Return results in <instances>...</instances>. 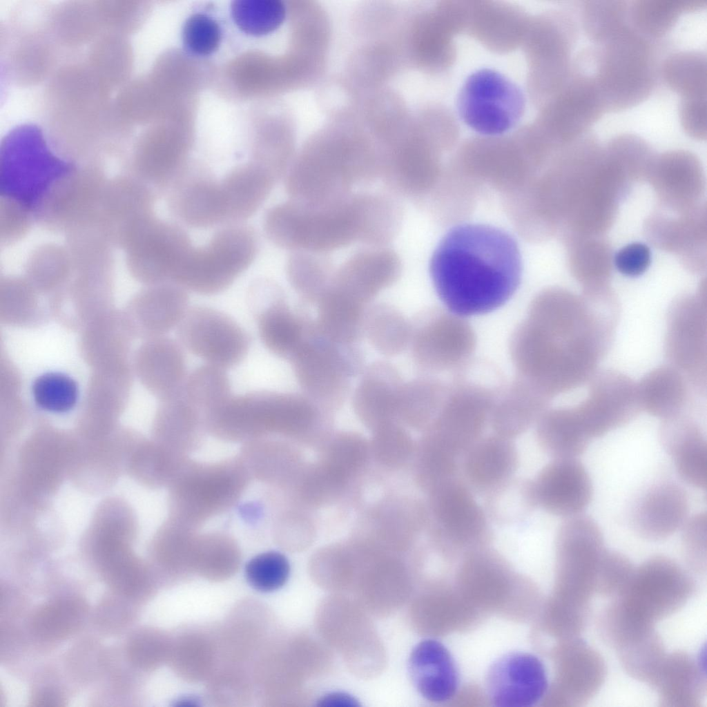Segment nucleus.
I'll use <instances>...</instances> for the list:
<instances>
[{
	"label": "nucleus",
	"instance_id": "28",
	"mask_svg": "<svg viewBox=\"0 0 707 707\" xmlns=\"http://www.w3.org/2000/svg\"><path fill=\"white\" fill-rule=\"evenodd\" d=\"M549 397L524 378L516 376L503 382L492 403L489 426L492 432L516 439L534 427L548 409Z\"/></svg>",
	"mask_w": 707,
	"mask_h": 707
},
{
	"label": "nucleus",
	"instance_id": "4",
	"mask_svg": "<svg viewBox=\"0 0 707 707\" xmlns=\"http://www.w3.org/2000/svg\"><path fill=\"white\" fill-rule=\"evenodd\" d=\"M454 376L441 408L423 429L417 449L416 472L430 483L459 473L461 458L489 426L494 398L503 382L472 374L469 365Z\"/></svg>",
	"mask_w": 707,
	"mask_h": 707
},
{
	"label": "nucleus",
	"instance_id": "46",
	"mask_svg": "<svg viewBox=\"0 0 707 707\" xmlns=\"http://www.w3.org/2000/svg\"><path fill=\"white\" fill-rule=\"evenodd\" d=\"M32 392L40 408L54 413L72 409L79 395L75 380L61 372H47L38 376L32 384Z\"/></svg>",
	"mask_w": 707,
	"mask_h": 707
},
{
	"label": "nucleus",
	"instance_id": "33",
	"mask_svg": "<svg viewBox=\"0 0 707 707\" xmlns=\"http://www.w3.org/2000/svg\"><path fill=\"white\" fill-rule=\"evenodd\" d=\"M534 427L537 445L552 458H578L592 440L570 409H548Z\"/></svg>",
	"mask_w": 707,
	"mask_h": 707
},
{
	"label": "nucleus",
	"instance_id": "34",
	"mask_svg": "<svg viewBox=\"0 0 707 707\" xmlns=\"http://www.w3.org/2000/svg\"><path fill=\"white\" fill-rule=\"evenodd\" d=\"M317 330L327 338L347 345H356L363 336L367 307L328 287L316 304Z\"/></svg>",
	"mask_w": 707,
	"mask_h": 707
},
{
	"label": "nucleus",
	"instance_id": "10",
	"mask_svg": "<svg viewBox=\"0 0 707 707\" xmlns=\"http://www.w3.org/2000/svg\"><path fill=\"white\" fill-rule=\"evenodd\" d=\"M257 246L251 226L226 225L205 246L191 248L172 282L202 295L222 292L251 264Z\"/></svg>",
	"mask_w": 707,
	"mask_h": 707
},
{
	"label": "nucleus",
	"instance_id": "45",
	"mask_svg": "<svg viewBox=\"0 0 707 707\" xmlns=\"http://www.w3.org/2000/svg\"><path fill=\"white\" fill-rule=\"evenodd\" d=\"M232 18L244 33L262 36L278 29L286 18L280 0H235L231 4Z\"/></svg>",
	"mask_w": 707,
	"mask_h": 707
},
{
	"label": "nucleus",
	"instance_id": "40",
	"mask_svg": "<svg viewBox=\"0 0 707 707\" xmlns=\"http://www.w3.org/2000/svg\"><path fill=\"white\" fill-rule=\"evenodd\" d=\"M334 271L326 254L305 251H292L286 265L287 280L303 304H317Z\"/></svg>",
	"mask_w": 707,
	"mask_h": 707
},
{
	"label": "nucleus",
	"instance_id": "14",
	"mask_svg": "<svg viewBox=\"0 0 707 707\" xmlns=\"http://www.w3.org/2000/svg\"><path fill=\"white\" fill-rule=\"evenodd\" d=\"M429 536L442 544L476 545L494 536L492 525L460 473L427 491Z\"/></svg>",
	"mask_w": 707,
	"mask_h": 707
},
{
	"label": "nucleus",
	"instance_id": "36",
	"mask_svg": "<svg viewBox=\"0 0 707 707\" xmlns=\"http://www.w3.org/2000/svg\"><path fill=\"white\" fill-rule=\"evenodd\" d=\"M363 336L380 354L398 356L409 347L411 322L389 304L372 303L365 313Z\"/></svg>",
	"mask_w": 707,
	"mask_h": 707
},
{
	"label": "nucleus",
	"instance_id": "31",
	"mask_svg": "<svg viewBox=\"0 0 707 707\" xmlns=\"http://www.w3.org/2000/svg\"><path fill=\"white\" fill-rule=\"evenodd\" d=\"M659 441L680 478L693 487L706 490L707 442L700 429L689 420L669 418L661 427Z\"/></svg>",
	"mask_w": 707,
	"mask_h": 707
},
{
	"label": "nucleus",
	"instance_id": "6",
	"mask_svg": "<svg viewBox=\"0 0 707 707\" xmlns=\"http://www.w3.org/2000/svg\"><path fill=\"white\" fill-rule=\"evenodd\" d=\"M659 70L652 41L631 25L597 46L592 75L606 113L625 110L647 99Z\"/></svg>",
	"mask_w": 707,
	"mask_h": 707
},
{
	"label": "nucleus",
	"instance_id": "17",
	"mask_svg": "<svg viewBox=\"0 0 707 707\" xmlns=\"http://www.w3.org/2000/svg\"><path fill=\"white\" fill-rule=\"evenodd\" d=\"M246 302L264 347L278 358L289 360L308 336L314 320L288 303L281 287L268 278L249 286Z\"/></svg>",
	"mask_w": 707,
	"mask_h": 707
},
{
	"label": "nucleus",
	"instance_id": "2",
	"mask_svg": "<svg viewBox=\"0 0 707 707\" xmlns=\"http://www.w3.org/2000/svg\"><path fill=\"white\" fill-rule=\"evenodd\" d=\"M387 226V210L376 192H356L321 206L289 200L269 209L263 219L264 233L275 245L325 254L357 242L378 246Z\"/></svg>",
	"mask_w": 707,
	"mask_h": 707
},
{
	"label": "nucleus",
	"instance_id": "39",
	"mask_svg": "<svg viewBox=\"0 0 707 707\" xmlns=\"http://www.w3.org/2000/svg\"><path fill=\"white\" fill-rule=\"evenodd\" d=\"M159 418L171 448L182 454L197 446L206 429L202 414L186 398L183 389L164 398Z\"/></svg>",
	"mask_w": 707,
	"mask_h": 707
},
{
	"label": "nucleus",
	"instance_id": "7",
	"mask_svg": "<svg viewBox=\"0 0 707 707\" xmlns=\"http://www.w3.org/2000/svg\"><path fill=\"white\" fill-rule=\"evenodd\" d=\"M75 164L60 156L35 124L12 130L1 148V196L35 209L52 184Z\"/></svg>",
	"mask_w": 707,
	"mask_h": 707
},
{
	"label": "nucleus",
	"instance_id": "16",
	"mask_svg": "<svg viewBox=\"0 0 707 707\" xmlns=\"http://www.w3.org/2000/svg\"><path fill=\"white\" fill-rule=\"evenodd\" d=\"M177 336L189 352L224 369L239 365L251 344L250 336L234 319L204 305L188 309L177 327Z\"/></svg>",
	"mask_w": 707,
	"mask_h": 707
},
{
	"label": "nucleus",
	"instance_id": "48",
	"mask_svg": "<svg viewBox=\"0 0 707 707\" xmlns=\"http://www.w3.org/2000/svg\"><path fill=\"white\" fill-rule=\"evenodd\" d=\"M222 29L211 16L195 12L184 21L182 41L184 50L196 57H206L215 52L222 41Z\"/></svg>",
	"mask_w": 707,
	"mask_h": 707
},
{
	"label": "nucleus",
	"instance_id": "19",
	"mask_svg": "<svg viewBox=\"0 0 707 707\" xmlns=\"http://www.w3.org/2000/svg\"><path fill=\"white\" fill-rule=\"evenodd\" d=\"M605 113L592 74L572 68L569 79L546 108V128L556 139L572 142L588 133Z\"/></svg>",
	"mask_w": 707,
	"mask_h": 707
},
{
	"label": "nucleus",
	"instance_id": "49",
	"mask_svg": "<svg viewBox=\"0 0 707 707\" xmlns=\"http://www.w3.org/2000/svg\"><path fill=\"white\" fill-rule=\"evenodd\" d=\"M0 235L1 244H12L21 239L35 221L33 211L10 197L1 196Z\"/></svg>",
	"mask_w": 707,
	"mask_h": 707
},
{
	"label": "nucleus",
	"instance_id": "44",
	"mask_svg": "<svg viewBox=\"0 0 707 707\" xmlns=\"http://www.w3.org/2000/svg\"><path fill=\"white\" fill-rule=\"evenodd\" d=\"M226 369L206 364L195 367L186 377L183 392L203 418L221 406L231 396Z\"/></svg>",
	"mask_w": 707,
	"mask_h": 707
},
{
	"label": "nucleus",
	"instance_id": "30",
	"mask_svg": "<svg viewBox=\"0 0 707 707\" xmlns=\"http://www.w3.org/2000/svg\"><path fill=\"white\" fill-rule=\"evenodd\" d=\"M409 673L419 694L427 701L443 703L456 695L460 675L447 648L434 639L418 643L409 658Z\"/></svg>",
	"mask_w": 707,
	"mask_h": 707
},
{
	"label": "nucleus",
	"instance_id": "25",
	"mask_svg": "<svg viewBox=\"0 0 707 707\" xmlns=\"http://www.w3.org/2000/svg\"><path fill=\"white\" fill-rule=\"evenodd\" d=\"M156 195L127 173L108 180L97 224L115 246H119L142 220L154 213Z\"/></svg>",
	"mask_w": 707,
	"mask_h": 707
},
{
	"label": "nucleus",
	"instance_id": "51",
	"mask_svg": "<svg viewBox=\"0 0 707 707\" xmlns=\"http://www.w3.org/2000/svg\"><path fill=\"white\" fill-rule=\"evenodd\" d=\"M679 117L681 128L689 137L706 139L707 97L681 98Z\"/></svg>",
	"mask_w": 707,
	"mask_h": 707
},
{
	"label": "nucleus",
	"instance_id": "9",
	"mask_svg": "<svg viewBox=\"0 0 707 707\" xmlns=\"http://www.w3.org/2000/svg\"><path fill=\"white\" fill-rule=\"evenodd\" d=\"M249 476L241 458L212 464L188 461L171 483V519L195 529L231 507Z\"/></svg>",
	"mask_w": 707,
	"mask_h": 707
},
{
	"label": "nucleus",
	"instance_id": "5",
	"mask_svg": "<svg viewBox=\"0 0 707 707\" xmlns=\"http://www.w3.org/2000/svg\"><path fill=\"white\" fill-rule=\"evenodd\" d=\"M320 407L303 393L257 391L231 396L208 414L207 430L229 440L295 435L316 427Z\"/></svg>",
	"mask_w": 707,
	"mask_h": 707
},
{
	"label": "nucleus",
	"instance_id": "47",
	"mask_svg": "<svg viewBox=\"0 0 707 707\" xmlns=\"http://www.w3.org/2000/svg\"><path fill=\"white\" fill-rule=\"evenodd\" d=\"M290 573L287 558L280 552L270 551L256 555L246 564L248 583L260 592H272L282 587Z\"/></svg>",
	"mask_w": 707,
	"mask_h": 707
},
{
	"label": "nucleus",
	"instance_id": "12",
	"mask_svg": "<svg viewBox=\"0 0 707 707\" xmlns=\"http://www.w3.org/2000/svg\"><path fill=\"white\" fill-rule=\"evenodd\" d=\"M108 180L101 163L73 165L53 183L36 206V222L66 235L97 223Z\"/></svg>",
	"mask_w": 707,
	"mask_h": 707
},
{
	"label": "nucleus",
	"instance_id": "20",
	"mask_svg": "<svg viewBox=\"0 0 707 707\" xmlns=\"http://www.w3.org/2000/svg\"><path fill=\"white\" fill-rule=\"evenodd\" d=\"M633 575L635 578L628 585L627 603L622 610L638 623L648 626L646 621L648 623L651 617L667 612L681 599V594L686 595V577L668 557L650 558Z\"/></svg>",
	"mask_w": 707,
	"mask_h": 707
},
{
	"label": "nucleus",
	"instance_id": "21",
	"mask_svg": "<svg viewBox=\"0 0 707 707\" xmlns=\"http://www.w3.org/2000/svg\"><path fill=\"white\" fill-rule=\"evenodd\" d=\"M164 193L171 213L188 226L208 228L224 222L220 181L204 165L186 163Z\"/></svg>",
	"mask_w": 707,
	"mask_h": 707
},
{
	"label": "nucleus",
	"instance_id": "13",
	"mask_svg": "<svg viewBox=\"0 0 707 707\" xmlns=\"http://www.w3.org/2000/svg\"><path fill=\"white\" fill-rule=\"evenodd\" d=\"M476 346L471 325L448 309H429L411 322L409 347L414 365L425 375H454L472 360Z\"/></svg>",
	"mask_w": 707,
	"mask_h": 707
},
{
	"label": "nucleus",
	"instance_id": "24",
	"mask_svg": "<svg viewBox=\"0 0 707 707\" xmlns=\"http://www.w3.org/2000/svg\"><path fill=\"white\" fill-rule=\"evenodd\" d=\"M520 463L515 440L492 432L481 436L466 452L459 473L474 494L483 498L516 476Z\"/></svg>",
	"mask_w": 707,
	"mask_h": 707
},
{
	"label": "nucleus",
	"instance_id": "52",
	"mask_svg": "<svg viewBox=\"0 0 707 707\" xmlns=\"http://www.w3.org/2000/svg\"><path fill=\"white\" fill-rule=\"evenodd\" d=\"M651 255L649 248L642 243H632L623 247L615 255L618 271L628 276H637L648 269Z\"/></svg>",
	"mask_w": 707,
	"mask_h": 707
},
{
	"label": "nucleus",
	"instance_id": "29",
	"mask_svg": "<svg viewBox=\"0 0 707 707\" xmlns=\"http://www.w3.org/2000/svg\"><path fill=\"white\" fill-rule=\"evenodd\" d=\"M352 396L358 416L367 425L379 427L397 418L401 387L404 382L391 362L375 361L365 367Z\"/></svg>",
	"mask_w": 707,
	"mask_h": 707
},
{
	"label": "nucleus",
	"instance_id": "35",
	"mask_svg": "<svg viewBox=\"0 0 707 707\" xmlns=\"http://www.w3.org/2000/svg\"><path fill=\"white\" fill-rule=\"evenodd\" d=\"M483 507L492 525L521 527L538 510L531 478L514 476L483 497Z\"/></svg>",
	"mask_w": 707,
	"mask_h": 707
},
{
	"label": "nucleus",
	"instance_id": "22",
	"mask_svg": "<svg viewBox=\"0 0 707 707\" xmlns=\"http://www.w3.org/2000/svg\"><path fill=\"white\" fill-rule=\"evenodd\" d=\"M531 481L538 510L554 516L582 514L592 498V480L578 458H552Z\"/></svg>",
	"mask_w": 707,
	"mask_h": 707
},
{
	"label": "nucleus",
	"instance_id": "41",
	"mask_svg": "<svg viewBox=\"0 0 707 707\" xmlns=\"http://www.w3.org/2000/svg\"><path fill=\"white\" fill-rule=\"evenodd\" d=\"M659 74L665 84L681 98L707 97L706 53L684 50L667 56Z\"/></svg>",
	"mask_w": 707,
	"mask_h": 707
},
{
	"label": "nucleus",
	"instance_id": "8",
	"mask_svg": "<svg viewBox=\"0 0 707 707\" xmlns=\"http://www.w3.org/2000/svg\"><path fill=\"white\" fill-rule=\"evenodd\" d=\"M363 359L357 345H342L327 338L314 322L289 362L302 393L330 412L345 401L352 379L365 368Z\"/></svg>",
	"mask_w": 707,
	"mask_h": 707
},
{
	"label": "nucleus",
	"instance_id": "38",
	"mask_svg": "<svg viewBox=\"0 0 707 707\" xmlns=\"http://www.w3.org/2000/svg\"><path fill=\"white\" fill-rule=\"evenodd\" d=\"M706 0H635L629 3L630 25L653 41L667 35L680 17L706 7Z\"/></svg>",
	"mask_w": 707,
	"mask_h": 707
},
{
	"label": "nucleus",
	"instance_id": "32",
	"mask_svg": "<svg viewBox=\"0 0 707 707\" xmlns=\"http://www.w3.org/2000/svg\"><path fill=\"white\" fill-rule=\"evenodd\" d=\"M277 182L253 162L229 171L220 181L224 224L243 223L260 208Z\"/></svg>",
	"mask_w": 707,
	"mask_h": 707
},
{
	"label": "nucleus",
	"instance_id": "18",
	"mask_svg": "<svg viewBox=\"0 0 707 707\" xmlns=\"http://www.w3.org/2000/svg\"><path fill=\"white\" fill-rule=\"evenodd\" d=\"M484 686L495 706L528 707L545 696L548 679L545 666L537 656L515 650L504 653L490 664Z\"/></svg>",
	"mask_w": 707,
	"mask_h": 707
},
{
	"label": "nucleus",
	"instance_id": "50",
	"mask_svg": "<svg viewBox=\"0 0 707 707\" xmlns=\"http://www.w3.org/2000/svg\"><path fill=\"white\" fill-rule=\"evenodd\" d=\"M681 546L686 561L693 567L706 566L707 514L699 512L687 518L681 527Z\"/></svg>",
	"mask_w": 707,
	"mask_h": 707
},
{
	"label": "nucleus",
	"instance_id": "27",
	"mask_svg": "<svg viewBox=\"0 0 707 707\" xmlns=\"http://www.w3.org/2000/svg\"><path fill=\"white\" fill-rule=\"evenodd\" d=\"M688 509V496L681 486L672 481L659 482L650 487L635 505L632 527L643 539L662 541L682 527Z\"/></svg>",
	"mask_w": 707,
	"mask_h": 707
},
{
	"label": "nucleus",
	"instance_id": "26",
	"mask_svg": "<svg viewBox=\"0 0 707 707\" xmlns=\"http://www.w3.org/2000/svg\"><path fill=\"white\" fill-rule=\"evenodd\" d=\"M555 544L562 564L577 577L579 585L587 594L606 552L600 527L583 513L564 519L556 530Z\"/></svg>",
	"mask_w": 707,
	"mask_h": 707
},
{
	"label": "nucleus",
	"instance_id": "23",
	"mask_svg": "<svg viewBox=\"0 0 707 707\" xmlns=\"http://www.w3.org/2000/svg\"><path fill=\"white\" fill-rule=\"evenodd\" d=\"M401 261L386 246L360 250L334 271L329 287L367 307L400 276Z\"/></svg>",
	"mask_w": 707,
	"mask_h": 707
},
{
	"label": "nucleus",
	"instance_id": "43",
	"mask_svg": "<svg viewBox=\"0 0 707 707\" xmlns=\"http://www.w3.org/2000/svg\"><path fill=\"white\" fill-rule=\"evenodd\" d=\"M629 3L623 0L584 1L580 20L586 37L599 46L630 25Z\"/></svg>",
	"mask_w": 707,
	"mask_h": 707
},
{
	"label": "nucleus",
	"instance_id": "1",
	"mask_svg": "<svg viewBox=\"0 0 707 707\" xmlns=\"http://www.w3.org/2000/svg\"><path fill=\"white\" fill-rule=\"evenodd\" d=\"M429 273L449 311L463 317L482 315L503 306L518 289L521 255L515 239L499 228L459 224L438 243Z\"/></svg>",
	"mask_w": 707,
	"mask_h": 707
},
{
	"label": "nucleus",
	"instance_id": "11",
	"mask_svg": "<svg viewBox=\"0 0 707 707\" xmlns=\"http://www.w3.org/2000/svg\"><path fill=\"white\" fill-rule=\"evenodd\" d=\"M461 119L477 133L498 136L513 129L525 110L521 88L509 77L491 68L473 72L456 97Z\"/></svg>",
	"mask_w": 707,
	"mask_h": 707
},
{
	"label": "nucleus",
	"instance_id": "37",
	"mask_svg": "<svg viewBox=\"0 0 707 707\" xmlns=\"http://www.w3.org/2000/svg\"><path fill=\"white\" fill-rule=\"evenodd\" d=\"M449 383L430 375L403 382L397 418L423 430L435 418L446 398Z\"/></svg>",
	"mask_w": 707,
	"mask_h": 707
},
{
	"label": "nucleus",
	"instance_id": "15",
	"mask_svg": "<svg viewBox=\"0 0 707 707\" xmlns=\"http://www.w3.org/2000/svg\"><path fill=\"white\" fill-rule=\"evenodd\" d=\"M119 247L136 275L151 282H172L193 247L179 225L150 215L141 220Z\"/></svg>",
	"mask_w": 707,
	"mask_h": 707
},
{
	"label": "nucleus",
	"instance_id": "3",
	"mask_svg": "<svg viewBox=\"0 0 707 707\" xmlns=\"http://www.w3.org/2000/svg\"><path fill=\"white\" fill-rule=\"evenodd\" d=\"M360 131V130H359ZM355 130H325L311 138L284 176L290 200L313 206L342 201L380 178L377 145Z\"/></svg>",
	"mask_w": 707,
	"mask_h": 707
},
{
	"label": "nucleus",
	"instance_id": "42",
	"mask_svg": "<svg viewBox=\"0 0 707 707\" xmlns=\"http://www.w3.org/2000/svg\"><path fill=\"white\" fill-rule=\"evenodd\" d=\"M149 380L164 398L180 392L186 379L185 356L175 340L164 338L151 346Z\"/></svg>",
	"mask_w": 707,
	"mask_h": 707
}]
</instances>
